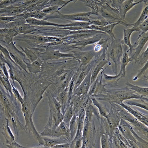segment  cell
I'll return each instance as SVG.
<instances>
[{
  "mask_svg": "<svg viewBox=\"0 0 148 148\" xmlns=\"http://www.w3.org/2000/svg\"><path fill=\"white\" fill-rule=\"evenodd\" d=\"M103 33H99L91 37H88L86 39L76 41L73 43V44L75 45L76 46L78 47V49L82 51L86 46L90 45H94L96 43L101 40L103 37Z\"/></svg>",
  "mask_w": 148,
  "mask_h": 148,
  "instance_id": "20",
  "label": "cell"
},
{
  "mask_svg": "<svg viewBox=\"0 0 148 148\" xmlns=\"http://www.w3.org/2000/svg\"><path fill=\"white\" fill-rule=\"evenodd\" d=\"M148 68V62H147L145 64L143 65V67L141 69H139L138 71V73L133 78V81H136L138 80L140 77L143 76V78L145 81H148V74L146 75V72H147Z\"/></svg>",
  "mask_w": 148,
  "mask_h": 148,
  "instance_id": "41",
  "label": "cell"
},
{
  "mask_svg": "<svg viewBox=\"0 0 148 148\" xmlns=\"http://www.w3.org/2000/svg\"><path fill=\"white\" fill-rule=\"evenodd\" d=\"M107 121L108 123L110 128V134L108 136L110 147L112 148V138L113 132L116 128L118 127L120 121L121 119L119 115L118 114L116 109L110 106V110H109L108 115L107 116Z\"/></svg>",
  "mask_w": 148,
  "mask_h": 148,
  "instance_id": "11",
  "label": "cell"
},
{
  "mask_svg": "<svg viewBox=\"0 0 148 148\" xmlns=\"http://www.w3.org/2000/svg\"><path fill=\"white\" fill-rule=\"evenodd\" d=\"M118 127L121 133L127 140L131 148L148 147V141L140 136L132 127L125 120L121 119Z\"/></svg>",
  "mask_w": 148,
  "mask_h": 148,
  "instance_id": "4",
  "label": "cell"
},
{
  "mask_svg": "<svg viewBox=\"0 0 148 148\" xmlns=\"http://www.w3.org/2000/svg\"><path fill=\"white\" fill-rule=\"evenodd\" d=\"M98 100L105 101L109 104L122 103L131 99H140L148 102V97H143L139 95L126 86L119 89H107L103 94L93 96Z\"/></svg>",
  "mask_w": 148,
  "mask_h": 148,
  "instance_id": "1",
  "label": "cell"
},
{
  "mask_svg": "<svg viewBox=\"0 0 148 148\" xmlns=\"http://www.w3.org/2000/svg\"><path fill=\"white\" fill-rule=\"evenodd\" d=\"M9 29H0V34H4L8 32Z\"/></svg>",
  "mask_w": 148,
  "mask_h": 148,
  "instance_id": "55",
  "label": "cell"
},
{
  "mask_svg": "<svg viewBox=\"0 0 148 148\" xmlns=\"http://www.w3.org/2000/svg\"><path fill=\"white\" fill-rule=\"evenodd\" d=\"M26 19L22 17H18L13 21L11 22L6 25L5 28L10 29H18L20 26L26 23Z\"/></svg>",
  "mask_w": 148,
  "mask_h": 148,
  "instance_id": "37",
  "label": "cell"
},
{
  "mask_svg": "<svg viewBox=\"0 0 148 148\" xmlns=\"http://www.w3.org/2000/svg\"><path fill=\"white\" fill-rule=\"evenodd\" d=\"M19 47L21 49L22 52H23L24 53L26 56L27 58L30 60L31 63L37 60L38 58V56L33 51L27 47H25L24 48H23L21 46H19Z\"/></svg>",
  "mask_w": 148,
  "mask_h": 148,
  "instance_id": "40",
  "label": "cell"
},
{
  "mask_svg": "<svg viewBox=\"0 0 148 148\" xmlns=\"http://www.w3.org/2000/svg\"><path fill=\"white\" fill-rule=\"evenodd\" d=\"M56 99L60 103L62 107V112L64 113L67 106L68 99V86L61 91L56 97Z\"/></svg>",
  "mask_w": 148,
  "mask_h": 148,
  "instance_id": "29",
  "label": "cell"
},
{
  "mask_svg": "<svg viewBox=\"0 0 148 148\" xmlns=\"http://www.w3.org/2000/svg\"><path fill=\"white\" fill-rule=\"evenodd\" d=\"M0 82L6 89L8 93H10L11 95H13L12 92V87L11 83L9 80V78L6 76H0Z\"/></svg>",
  "mask_w": 148,
  "mask_h": 148,
  "instance_id": "43",
  "label": "cell"
},
{
  "mask_svg": "<svg viewBox=\"0 0 148 148\" xmlns=\"http://www.w3.org/2000/svg\"><path fill=\"white\" fill-rule=\"evenodd\" d=\"M137 99H129L124 101L123 103L128 106H135L148 111V102L143 99H140L139 102H138Z\"/></svg>",
  "mask_w": 148,
  "mask_h": 148,
  "instance_id": "35",
  "label": "cell"
},
{
  "mask_svg": "<svg viewBox=\"0 0 148 148\" xmlns=\"http://www.w3.org/2000/svg\"><path fill=\"white\" fill-rule=\"evenodd\" d=\"M100 136L98 130L96 129L94 120L90 121L87 117H85L81 148L96 147L97 141L99 139Z\"/></svg>",
  "mask_w": 148,
  "mask_h": 148,
  "instance_id": "5",
  "label": "cell"
},
{
  "mask_svg": "<svg viewBox=\"0 0 148 148\" xmlns=\"http://www.w3.org/2000/svg\"><path fill=\"white\" fill-rule=\"evenodd\" d=\"M123 45V53L121 58L120 64L121 68L119 74L121 78L126 77V67L128 64L133 62V60L131 57H130L128 54V52L129 51V48L127 46Z\"/></svg>",
  "mask_w": 148,
  "mask_h": 148,
  "instance_id": "21",
  "label": "cell"
},
{
  "mask_svg": "<svg viewBox=\"0 0 148 148\" xmlns=\"http://www.w3.org/2000/svg\"><path fill=\"white\" fill-rule=\"evenodd\" d=\"M48 97V103L50 108V116L49 120L45 128L55 130L59 124L63 121L64 114L62 112L58 111L52 100L51 95L49 93L46 94Z\"/></svg>",
  "mask_w": 148,
  "mask_h": 148,
  "instance_id": "7",
  "label": "cell"
},
{
  "mask_svg": "<svg viewBox=\"0 0 148 148\" xmlns=\"http://www.w3.org/2000/svg\"><path fill=\"white\" fill-rule=\"evenodd\" d=\"M91 71L87 75L80 85L73 91V95L80 96L87 94L91 86Z\"/></svg>",
  "mask_w": 148,
  "mask_h": 148,
  "instance_id": "23",
  "label": "cell"
},
{
  "mask_svg": "<svg viewBox=\"0 0 148 148\" xmlns=\"http://www.w3.org/2000/svg\"><path fill=\"white\" fill-rule=\"evenodd\" d=\"M59 6H51L45 8L41 11L47 14V15H51L59 11Z\"/></svg>",
  "mask_w": 148,
  "mask_h": 148,
  "instance_id": "48",
  "label": "cell"
},
{
  "mask_svg": "<svg viewBox=\"0 0 148 148\" xmlns=\"http://www.w3.org/2000/svg\"><path fill=\"white\" fill-rule=\"evenodd\" d=\"M91 101L94 106L98 109L101 117L106 118L109 112V110L107 107L103 103L99 102L98 100L94 97H91Z\"/></svg>",
  "mask_w": 148,
  "mask_h": 148,
  "instance_id": "31",
  "label": "cell"
},
{
  "mask_svg": "<svg viewBox=\"0 0 148 148\" xmlns=\"http://www.w3.org/2000/svg\"><path fill=\"white\" fill-rule=\"evenodd\" d=\"M37 55L44 62H45L48 60H58L60 58H74L73 53H65L58 50L46 51L42 53L38 52Z\"/></svg>",
  "mask_w": 148,
  "mask_h": 148,
  "instance_id": "12",
  "label": "cell"
},
{
  "mask_svg": "<svg viewBox=\"0 0 148 148\" xmlns=\"http://www.w3.org/2000/svg\"><path fill=\"white\" fill-rule=\"evenodd\" d=\"M148 41V32L145 33H140L136 41L132 45L133 46V51H135L134 54L131 57L133 61L135 60L136 61L137 60L138 56L140 54Z\"/></svg>",
  "mask_w": 148,
  "mask_h": 148,
  "instance_id": "15",
  "label": "cell"
},
{
  "mask_svg": "<svg viewBox=\"0 0 148 148\" xmlns=\"http://www.w3.org/2000/svg\"><path fill=\"white\" fill-rule=\"evenodd\" d=\"M11 85L12 87V92L13 94L14 95V97L16 99H17L21 103V105H22L23 103V98L22 96L21 95L19 91L17 90V88L12 83Z\"/></svg>",
  "mask_w": 148,
  "mask_h": 148,
  "instance_id": "49",
  "label": "cell"
},
{
  "mask_svg": "<svg viewBox=\"0 0 148 148\" xmlns=\"http://www.w3.org/2000/svg\"><path fill=\"white\" fill-rule=\"evenodd\" d=\"M19 17H22L26 19L29 17H32L38 20H42L47 16V14L42 11L30 12L28 13H23L17 15Z\"/></svg>",
  "mask_w": 148,
  "mask_h": 148,
  "instance_id": "32",
  "label": "cell"
},
{
  "mask_svg": "<svg viewBox=\"0 0 148 148\" xmlns=\"http://www.w3.org/2000/svg\"><path fill=\"white\" fill-rule=\"evenodd\" d=\"M0 51L4 55L5 58H7L8 60H10V62H11L12 63H13V64H14L16 66H17L20 70H23L19 66L17 65V64L15 63V62L13 61V60L12 59L10 55V52H9V51H8V49L6 48V47L3 46L1 44H0Z\"/></svg>",
  "mask_w": 148,
  "mask_h": 148,
  "instance_id": "45",
  "label": "cell"
},
{
  "mask_svg": "<svg viewBox=\"0 0 148 148\" xmlns=\"http://www.w3.org/2000/svg\"><path fill=\"white\" fill-rule=\"evenodd\" d=\"M118 104L121 106L128 112L130 113L132 116H134L139 121L143 124L148 127V116L147 115H146V114L140 112L137 109L132 108L130 106L126 105L123 102L118 103Z\"/></svg>",
  "mask_w": 148,
  "mask_h": 148,
  "instance_id": "17",
  "label": "cell"
},
{
  "mask_svg": "<svg viewBox=\"0 0 148 148\" xmlns=\"http://www.w3.org/2000/svg\"><path fill=\"white\" fill-rule=\"evenodd\" d=\"M112 148H131L127 140L119 131L118 127L116 128L113 132Z\"/></svg>",
  "mask_w": 148,
  "mask_h": 148,
  "instance_id": "16",
  "label": "cell"
},
{
  "mask_svg": "<svg viewBox=\"0 0 148 148\" xmlns=\"http://www.w3.org/2000/svg\"><path fill=\"white\" fill-rule=\"evenodd\" d=\"M24 62L26 64L27 70L31 73L36 74L40 73L44 62L40 58H38L37 60L33 62L28 63L24 61Z\"/></svg>",
  "mask_w": 148,
  "mask_h": 148,
  "instance_id": "28",
  "label": "cell"
},
{
  "mask_svg": "<svg viewBox=\"0 0 148 148\" xmlns=\"http://www.w3.org/2000/svg\"><path fill=\"white\" fill-rule=\"evenodd\" d=\"M89 18L90 20L89 23H91V25L97 26H106L110 24L113 23L99 15L97 17H93L91 15L89 16Z\"/></svg>",
  "mask_w": 148,
  "mask_h": 148,
  "instance_id": "34",
  "label": "cell"
},
{
  "mask_svg": "<svg viewBox=\"0 0 148 148\" xmlns=\"http://www.w3.org/2000/svg\"><path fill=\"white\" fill-rule=\"evenodd\" d=\"M0 67H1L2 70L3 71V73H4L6 77L9 78H10L9 72H8V70H7V68L6 67V63L1 60H0Z\"/></svg>",
  "mask_w": 148,
  "mask_h": 148,
  "instance_id": "52",
  "label": "cell"
},
{
  "mask_svg": "<svg viewBox=\"0 0 148 148\" xmlns=\"http://www.w3.org/2000/svg\"><path fill=\"white\" fill-rule=\"evenodd\" d=\"M125 85L130 89H131L140 96L143 97H147L148 96V87H143L134 85L128 82H127L126 83Z\"/></svg>",
  "mask_w": 148,
  "mask_h": 148,
  "instance_id": "30",
  "label": "cell"
},
{
  "mask_svg": "<svg viewBox=\"0 0 148 148\" xmlns=\"http://www.w3.org/2000/svg\"><path fill=\"white\" fill-rule=\"evenodd\" d=\"M85 116L87 117L90 121L93 120V116H95L97 119L99 121L101 119V116L99 114L98 109L92 103L91 98L87 103L85 108Z\"/></svg>",
  "mask_w": 148,
  "mask_h": 148,
  "instance_id": "25",
  "label": "cell"
},
{
  "mask_svg": "<svg viewBox=\"0 0 148 148\" xmlns=\"http://www.w3.org/2000/svg\"><path fill=\"white\" fill-rule=\"evenodd\" d=\"M93 45L94 46V49L93 50L96 53L101 51L102 49H103L102 45L98 42Z\"/></svg>",
  "mask_w": 148,
  "mask_h": 148,
  "instance_id": "54",
  "label": "cell"
},
{
  "mask_svg": "<svg viewBox=\"0 0 148 148\" xmlns=\"http://www.w3.org/2000/svg\"><path fill=\"white\" fill-rule=\"evenodd\" d=\"M17 15L12 16H0V25H5L8 23L14 21L17 17Z\"/></svg>",
  "mask_w": 148,
  "mask_h": 148,
  "instance_id": "47",
  "label": "cell"
},
{
  "mask_svg": "<svg viewBox=\"0 0 148 148\" xmlns=\"http://www.w3.org/2000/svg\"><path fill=\"white\" fill-rule=\"evenodd\" d=\"M16 40L19 41H25L27 42L36 44H45L53 42H62V39L59 37L50 36H42L34 34H24L23 36L16 38Z\"/></svg>",
  "mask_w": 148,
  "mask_h": 148,
  "instance_id": "9",
  "label": "cell"
},
{
  "mask_svg": "<svg viewBox=\"0 0 148 148\" xmlns=\"http://www.w3.org/2000/svg\"><path fill=\"white\" fill-rule=\"evenodd\" d=\"M138 28L140 30V33H145L148 31V18L140 24Z\"/></svg>",
  "mask_w": 148,
  "mask_h": 148,
  "instance_id": "50",
  "label": "cell"
},
{
  "mask_svg": "<svg viewBox=\"0 0 148 148\" xmlns=\"http://www.w3.org/2000/svg\"><path fill=\"white\" fill-rule=\"evenodd\" d=\"M99 33L106 34L101 31L95 30L88 29V30H79L78 31V33L77 34L71 35L62 38V41L63 42L66 43L67 44H73L74 42L91 37Z\"/></svg>",
  "mask_w": 148,
  "mask_h": 148,
  "instance_id": "10",
  "label": "cell"
},
{
  "mask_svg": "<svg viewBox=\"0 0 148 148\" xmlns=\"http://www.w3.org/2000/svg\"><path fill=\"white\" fill-rule=\"evenodd\" d=\"M110 40L106 51V58L108 61L109 66L112 67L113 73L116 75L118 74V67L123 55V45L121 39L115 38Z\"/></svg>",
  "mask_w": 148,
  "mask_h": 148,
  "instance_id": "2",
  "label": "cell"
},
{
  "mask_svg": "<svg viewBox=\"0 0 148 148\" xmlns=\"http://www.w3.org/2000/svg\"><path fill=\"white\" fill-rule=\"evenodd\" d=\"M106 85L104 84L102 82V70L100 73V81H98V77H97L95 81L90 86L88 94L90 97H93L95 95H99L104 93L107 89L106 88Z\"/></svg>",
  "mask_w": 148,
  "mask_h": 148,
  "instance_id": "18",
  "label": "cell"
},
{
  "mask_svg": "<svg viewBox=\"0 0 148 148\" xmlns=\"http://www.w3.org/2000/svg\"><path fill=\"white\" fill-rule=\"evenodd\" d=\"M99 140L100 143V148H111L108 135L105 133H103L100 136Z\"/></svg>",
  "mask_w": 148,
  "mask_h": 148,
  "instance_id": "44",
  "label": "cell"
},
{
  "mask_svg": "<svg viewBox=\"0 0 148 148\" xmlns=\"http://www.w3.org/2000/svg\"><path fill=\"white\" fill-rule=\"evenodd\" d=\"M148 0H140L139 1L134 2V0H126L123 3L119 10L121 17L125 20L127 13L137 4L144 3L145 5L148 4Z\"/></svg>",
  "mask_w": 148,
  "mask_h": 148,
  "instance_id": "22",
  "label": "cell"
},
{
  "mask_svg": "<svg viewBox=\"0 0 148 148\" xmlns=\"http://www.w3.org/2000/svg\"><path fill=\"white\" fill-rule=\"evenodd\" d=\"M75 114L73 106L71 104L66 107L64 114L63 121L67 125H69V122L71 121L74 114Z\"/></svg>",
  "mask_w": 148,
  "mask_h": 148,
  "instance_id": "39",
  "label": "cell"
},
{
  "mask_svg": "<svg viewBox=\"0 0 148 148\" xmlns=\"http://www.w3.org/2000/svg\"><path fill=\"white\" fill-rule=\"evenodd\" d=\"M57 14L53 15H47L43 20L47 21L49 19H59L63 21L70 22L72 21H84L89 22V17L91 15H95L92 11L86 12L77 13L73 14H64L58 11Z\"/></svg>",
  "mask_w": 148,
  "mask_h": 148,
  "instance_id": "8",
  "label": "cell"
},
{
  "mask_svg": "<svg viewBox=\"0 0 148 148\" xmlns=\"http://www.w3.org/2000/svg\"><path fill=\"white\" fill-rule=\"evenodd\" d=\"M118 24H119V23H113L104 26H97L93 25H90V27L91 30L101 31L107 34L110 36V39H112V38H116L115 35L113 32V30L115 26Z\"/></svg>",
  "mask_w": 148,
  "mask_h": 148,
  "instance_id": "27",
  "label": "cell"
},
{
  "mask_svg": "<svg viewBox=\"0 0 148 148\" xmlns=\"http://www.w3.org/2000/svg\"><path fill=\"white\" fill-rule=\"evenodd\" d=\"M98 15L112 23H119L127 28L130 26V24L128 23L125 20H123L121 17L119 10L113 8L110 4L106 3L99 7L98 12Z\"/></svg>",
  "mask_w": 148,
  "mask_h": 148,
  "instance_id": "6",
  "label": "cell"
},
{
  "mask_svg": "<svg viewBox=\"0 0 148 148\" xmlns=\"http://www.w3.org/2000/svg\"><path fill=\"white\" fill-rule=\"evenodd\" d=\"M124 38L121 40V42L122 44L127 46L129 48L130 51V54H132L133 51V46L131 44L130 42V37L132 33L134 32H140V30L138 28H135L134 27H132V28H127V29H124Z\"/></svg>",
  "mask_w": 148,
  "mask_h": 148,
  "instance_id": "26",
  "label": "cell"
},
{
  "mask_svg": "<svg viewBox=\"0 0 148 148\" xmlns=\"http://www.w3.org/2000/svg\"><path fill=\"white\" fill-rule=\"evenodd\" d=\"M42 137L43 141V147L45 148H53L54 146L58 144L71 141L65 136L60 137H47L43 136Z\"/></svg>",
  "mask_w": 148,
  "mask_h": 148,
  "instance_id": "19",
  "label": "cell"
},
{
  "mask_svg": "<svg viewBox=\"0 0 148 148\" xmlns=\"http://www.w3.org/2000/svg\"><path fill=\"white\" fill-rule=\"evenodd\" d=\"M2 1H1V0H0V2H1Z\"/></svg>",
  "mask_w": 148,
  "mask_h": 148,
  "instance_id": "56",
  "label": "cell"
},
{
  "mask_svg": "<svg viewBox=\"0 0 148 148\" xmlns=\"http://www.w3.org/2000/svg\"><path fill=\"white\" fill-rule=\"evenodd\" d=\"M77 128V115H74L69 123V129L71 140H73L76 134Z\"/></svg>",
  "mask_w": 148,
  "mask_h": 148,
  "instance_id": "36",
  "label": "cell"
},
{
  "mask_svg": "<svg viewBox=\"0 0 148 148\" xmlns=\"http://www.w3.org/2000/svg\"><path fill=\"white\" fill-rule=\"evenodd\" d=\"M6 125H4L3 130V131L2 132L3 135L5 137L6 140V146L8 148H23L25 147H23L21 145L19 144L17 142V140H15V137L12 132L10 125H9V120L6 118Z\"/></svg>",
  "mask_w": 148,
  "mask_h": 148,
  "instance_id": "14",
  "label": "cell"
},
{
  "mask_svg": "<svg viewBox=\"0 0 148 148\" xmlns=\"http://www.w3.org/2000/svg\"><path fill=\"white\" fill-rule=\"evenodd\" d=\"M126 1V0H111V3L110 6L113 8L118 10L119 11L121 5L123 3Z\"/></svg>",
  "mask_w": 148,
  "mask_h": 148,
  "instance_id": "51",
  "label": "cell"
},
{
  "mask_svg": "<svg viewBox=\"0 0 148 148\" xmlns=\"http://www.w3.org/2000/svg\"><path fill=\"white\" fill-rule=\"evenodd\" d=\"M67 1H64V0H50L47 3V6H61L58 8V10H60L62 8L64 7L65 4L66 3Z\"/></svg>",
  "mask_w": 148,
  "mask_h": 148,
  "instance_id": "46",
  "label": "cell"
},
{
  "mask_svg": "<svg viewBox=\"0 0 148 148\" xmlns=\"http://www.w3.org/2000/svg\"><path fill=\"white\" fill-rule=\"evenodd\" d=\"M110 106L116 109L121 119L127 121L133 128L135 131L142 138L148 141V127L138 120L134 116L128 112L121 106L116 103H110Z\"/></svg>",
  "mask_w": 148,
  "mask_h": 148,
  "instance_id": "3",
  "label": "cell"
},
{
  "mask_svg": "<svg viewBox=\"0 0 148 148\" xmlns=\"http://www.w3.org/2000/svg\"><path fill=\"white\" fill-rule=\"evenodd\" d=\"M148 62V47H147L146 51L143 52L141 54L138 56L137 60L135 61V63L139 65L143 66Z\"/></svg>",
  "mask_w": 148,
  "mask_h": 148,
  "instance_id": "42",
  "label": "cell"
},
{
  "mask_svg": "<svg viewBox=\"0 0 148 148\" xmlns=\"http://www.w3.org/2000/svg\"><path fill=\"white\" fill-rule=\"evenodd\" d=\"M148 18V6H145L143 10L140 17L136 22L134 23L130 24L131 27L138 28V26L142 23L144 21Z\"/></svg>",
  "mask_w": 148,
  "mask_h": 148,
  "instance_id": "38",
  "label": "cell"
},
{
  "mask_svg": "<svg viewBox=\"0 0 148 148\" xmlns=\"http://www.w3.org/2000/svg\"><path fill=\"white\" fill-rule=\"evenodd\" d=\"M36 27L35 25L26 23L21 25L17 29L20 34H32L37 32L38 29Z\"/></svg>",
  "mask_w": 148,
  "mask_h": 148,
  "instance_id": "33",
  "label": "cell"
},
{
  "mask_svg": "<svg viewBox=\"0 0 148 148\" xmlns=\"http://www.w3.org/2000/svg\"><path fill=\"white\" fill-rule=\"evenodd\" d=\"M68 142L64 143H60L53 147V148H70V143Z\"/></svg>",
  "mask_w": 148,
  "mask_h": 148,
  "instance_id": "53",
  "label": "cell"
},
{
  "mask_svg": "<svg viewBox=\"0 0 148 148\" xmlns=\"http://www.w3.org/2000/svg\"><path fill=\"white\" fill-rule=\"evenodd\" d=\"M71 52L73 54L74 58L77 60L80 63V66H82L88 64L94 58L102 53L101 51L96 53L94 50L84 52L72 51Z\"/></svg>",
  "mask_w": 148,
  "mask_h": 148,
  "instance_id": "13",
  "label": "cell"
},
{
  "mask_svg": "<svg viewBox=\"0 0 148 148\" xmlns=\"http://www.w3.org/2000/svg\"><path fill=\"white\" fill-rule=\"evenodd\" d=\"M109 66H108L105 69L102 70V82L106 86H109L111 87L118 86V83L121 77L119 73L114 76L110 75L106 73L105 70Z\"/></svg>",
  "mask_w": 148,
  "mask_h": 148,
  "instance_id": "24",
  "label": "cell"
}]
</instances>
